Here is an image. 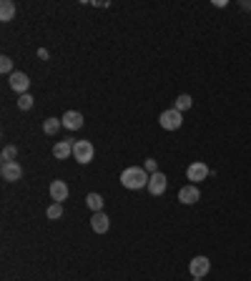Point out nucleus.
Returning <instances> with one entry per match:
<instances>
[{
  "instance_id": "412c9836",
  "label": "nucleus",
  "mask_w": 251,
  "mask_h": 281,
  "mask_svg": "<svg viewBox=\"0 0 251 281\" xmlns=\"http://www.w3.org/2000/svg\"><path fill=\"white\" fill-rule=\"evenodd\" d=\"M18 108H20V111H30V108H33V96H20L18 98Z\"/></svg>"
},
{
  "instance_id": "6ab92c4d",
  "label": "nucleus",
  "mask_w": 251,
  "mask_h": 281,
  "mask_svg": "<svg viewBox=\"0 0 251 281\" xmlns=\"http://www.w3.org/2000/svg\"><path fill=\"white\" fill-rule=\"evenodd\" d=\"M46 213H48V219H50V221H58L60 216H63V204H55V201H53V204L48 206Z\"/></svg>"
},
{
  "instance_id": "5701e85b",
  "label": "nucleus",
  "mask_w": 251,
  "mask_h": 281,
  "mask_svg": "<svg viewBox=\"0 0 251 281\" xmlns=\"http://www.w3.org/2000/svg\"><path fill=\"white\" fill-rule=\"evenodd\" d=\"M38 58H40V60H48V58H50V53H48L46 48H40V51H38Z\"/></svg>"
},
{
  "instance_id": "6e6552de",
  "label": "nucleus",
  "mask_w": 251,
  "mask_h": 281,
  "mask_svg": "<svg viewBox=\"0 0 251 281\" xmlns=\"http://www.w3.org/2000/svg\"><path fill=\"white\" fill-rule=\"evenodd\" d=\"M199 199H201V191H199V186H196V183H188V186H183V188L178 191V201H181V204H186V206L196 204Z\"/></svg>"
},
{
  "instance_id": "4468645a",
  "label": "nucleus",
  "mask_w": 251,
  "mask_h": 281,
  "mask_svg": "<svg viewBox=\"0 0 251 281\" xmlns=\"http://www.w3.org/2000/svg\"><path fill=\"white\" fill-rule=\"evenodd\" d=\"M13 18H15V3L13 0H3V3H0V20L8 23V20H13Z\"/></svg>"
},
{
  "instance_id": "dca6fc26",
  "label": "nucleus",
  "mask_w": 251,
  "mask_h": 281,
  "mask_svg": "<svg viewBox=\"0 0 251 281\" xmlns=\"http://www.w3.org/2000/svg\"><path fill=\"white\" fill-rule=\"evenodd\" d=\"M86 204H88V208H91L93 213L103 211V196H100V193H88V196H86Z\"/></svg>"
},
{
  "instance_id": "4be33fe9",
  "label": "nucleus",
  "mask_w": 251,
  "mask_h": 281,
  "mask_svg": "<svg viewBox=\"0 0 251 281\" xmlns=\"http://www.w3.org/2000/svg\"><path fill=\"white\" fill-rule=\"evenodd\" d=\"M143 168L149 171V174H158V163L153 161V158H146V163H143Z\"/></svg>"
},
{
  "instance_id": "39448f33",
  "label": "nucleus",
  "mask_w": 251,
  "mask_h": 281,
  "mask_svg": "<svg viewBox=\"0 0 251 281\" xmlns=\"http://www.w3.org/2000/svg\"><path fill=\"white\" fill-rule=\"evenodd\" d=\"M0 176H3V181H8V183H15V181L23 179V168H20L18 161L3 163V166H0Z\"/></svg>"
},
{
  "instance_id": "f8f14e48",
  "label": "nucleus",
  "mask_w": 251,
  "mask_h": 281,
  "mask_svg": "<svg viewBox=\"0 0 251 281\" xmlns=\"http://www.w3.org/2000/svg\"><path fill=\"white\" fill-rule=\"evenodd\" d=\"M60 121H63V128H68V131H78V128H83V116L78 111H68Z\"/></svg>"
},
{
  "instance_id": "0eeeda50",
  "label": "nucleus",
  "mask_w": 251,
  "mask_h": 281,
  "mask_svg": "<svg viewBox=\"0 0 251 281\" xmlns=\"http://www.w3.org/2000/svg\"><path fill=\"white\" fill-rule=\"evenodd\" d=\"M8 83H10V88H13L15 93H20V96H25L28 88H30V78H28L25 73H20V71H15V73L8 78Z\"/></svg>"
},
{
  "instance_id": "ddd939ff",
  "label": "nucleus",
  "mask_w": 251,
  "mask_h": 281,
  "mask_svg": "<svg viewBox=\"0 0 251 281\" xmlns=\"http://www.w3.org/2000/svg\"><path fill=\"white\" fill-rule=\"evenodd\" d=\"M53 156L58 161H66L68 156H73V141H58L53 146Z\"/></svg>"
},
{
  "instance_id": "9b49d317",
  "label": "nucleus",
  "mask_w": 251,
  "mask_h": 281,
  "mask_svg": "<svg viewBox=\"0 0 251 281\" xmlns=\"http://www.w3.org/2000/svg\"><path fill=\"white\" fill-rule=\"evenodd\" d=\"M91 229L96 231V233H106L108 229H111V219L103 211H98V213H93V219H91Z\"/></svg>"
},
{
  "instance_id": "2eb2a0df",
  "label": "nucleus",
  "mask_w": 251,
  "mask_h": 281,
  "mask_svg": "<svg viewBox=\"0 0 251 281\" xmlns=\"http://www.w3.org/2000/svg\"><path fill=\"white\" fill-rule=\"evenodd\" d=\"M60 128H63V121L60 118H46L43 121V133H48V136H55Z\"/></svg>"
},
{
  "instance_id": "aec40b11",
  "label": "nucleus",
  "mask_w": 251,
  "mask_h": 281,
  "mask_svg": "<svg viewBox=\"0 0 251 281\" xmlns=\"http://www.w3.org/2000/svg\"><path fill=\"white\" fill-rule=\"evenodd\" d=\"M15 156H18V146H5V148H3V163L15 161Z\"/></svg>"
},
{
  "instance_id": "b1692460",
  "label": "nucleus",
  "mask_w": 251,
  "mask_h": 281,
  "mask_svg": "<svg viewBox=\"0 0 251 281\" xmlns=\"http://www.w3.org/2000/svg\"><path fill=\"white\" fill-rule=\"evenodd\" d=\"M241 8H244V10H251V0H244V3H241Z\"/></svg>"
},
{
  "instance_id": "9d476101",
  "label": "nucleus",
  "mask_w": 251,
  "mask_h": 281,
  "mask_svg": "<svg viewBox=\"0 0 251 281\" xmlns=\"http://www.w3.org/2000/svg\"><path fill=\"white\" fill-rule=\"evenodd\" d=\"M48 191H50V199H53L55 204H63V201L68 199V183H66V181H53Z\"/></svg>"
},
{
  "instance_id": "7ed1b4c3",
  "label": "nucleus",
  "mask_w": 251,
  "mask_h": 281,
  "mask_svg": "<svg viewBox=\"0 0 251 281\" xmlns=\"http://www.w3.org/2000/svg\"><path fill=\"white\" fill-rule=\"evenodd\" d=\"M96 156V148L91 141H73V158L78 163H91Z\"/></svg>"
},
{
  "instance_id": "f3484780",
  "label": "nucleus",
  "mask_w": 251,
  "mask_h": 281,
  "mask_svg": "<svg viewBox=\"0 0 251 281\" xmlns=\"http://www.w3.org/2000/svg\"><path fill=\"white\" fill-rule=\"evenodd\" d=\"M194 105V98L191 96H188V93H181L178 98H176V103H174V108H176V111H188V108H191Z\"/></svg>"
},
{
  "instance_id": "423d86ee",
  "label": "nucleus",
  "mask_w": 251,
  "mask_h": 281,
  "mask_svg": "<svg viewBox=\"0 0 251 281\" xmlns=\"http://www.w3.org/2000/svg\"><path fill=\"white\" fill-rule=\"evenodd\" d=\"M208 174H211V168H208L203 161H196V163H191V166L186 168V176H188V181H194V183L203 181Z\"/></svg>"
},
{
  "instance_id": "20e7f679",
  "label": "nucleus",
  "mask_w": 251,
  "mask_h": 281,
  "mask_svg": "<svg viewBox=\"0 0 251 281\" xmlns=\"http://www.w3.org/2000/svg\"><path fill=\"white\" fill-rule=\"evenodd\" d=\"M188 271H191L194 279H203L208 271H211V261H208L206 256H194L191 264H188Z\"/></svg>"
},
{
  "instance_id": "a211bd4d",
  "label": "nucleus",
  "mask_w": 251,
  "mask_h": 281,
  "mask_svg": "<svg viewBox=\"0 0 251 281\" xmlns=\"http://www.w3.org/2000/svg\"><path fill=\"white\" fill-rule=\"evenodd\" d=\"M0 73H5V76H13V58L10 55H0Z\"/></svg>"
},
{
  "instance_id": "1a4fd4ad",
  "label": "nucleus",
  "mask_w": 251,
  "mask_h": 281,
  "mask_svg": "<svg viewBox=\"0 0 251 281\" xmlns=\"http://www.w3.org/2000/svg\"><path fill=\"white\" fill-rule=\"evenodd\" d=\"M166 186H169V179H166L161 171H158V174H151V179H149V191H151V196H161V193L166 191Z\"/></svg>"
},
{
  "instance_id": "f257e3e1",
  "label": "nucleus",
  "mask_w": 251,
  "mask_h": 281,
  "mask_svg": "<svg viewBox=\"0 0 251 281\" xmlns=\"http://www.w3.org/2000/svg\"><path fill=\"white\" fill-rule=\"evenodd\" d=\"M149 179H151V174L143 166H131V168H126L123 174H121V183L128 188V191L149 188Z\"/></svg>"
},
{
  "instance_id": "f03ea898",
  "label": "nucleus",
  "mask_w": 251,
  "mask_h": 281,
  "mask_svg": "<svg viewBox=\"0 0 251 281\" xmlns=\"http://www.w3.org/2000/svg\"><path fill=\"white\" fill-rule=\"evenodd\" d=\"M158 123H161L163 131H178V128L183 126V113L176 111V108H169V111H163V113H161Z\"/></svg>"
}]
</instances>
